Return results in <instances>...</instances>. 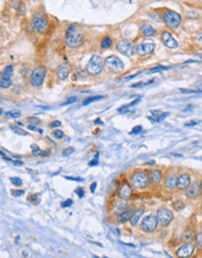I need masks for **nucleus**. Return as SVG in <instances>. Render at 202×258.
<instances>
[{"instance_id":"5701e85b","label":"nucleus","mask_w":202,"mask_h":258,"mask_svg":"<svg viewBox=\"0 0 202 258\" xmlns=\"http://www.w3.org/2000/svg\"><path fill=\"white\" fill-rule=\"evenodd\" d=\"M182 238L187 242H192V240L195 238V232L193 229H186L182 234Z\"/></svg>"},{"instance_id":"aec40b11","label":"nucleus","mask_w":202,"mask_h":258,"mask_svg":"<svg viewBox=\"0 0 202 258\" xmlns=\"http://www.w3.org/2000/svg\"><path fill=\"white\" fill-rule=\"evenodd\" d=\"M140 32L144 36H153L156 34V29L149 23H143L141 27H140Z\"/></svg>"},{"instance_id":"a19ab883","label":"nucleus","mask_w":202,"mask_h":258,"mask_svg":"<svg viewBox=\"0 0 202 258\" xmlns=\"http://www.w3.org/2000/svg\"><path fill=\"white\" fill-rule=\"evenodd\" d=\"M71 204H73V201H71V199H67V201H64V202L61 203V206H62V208H68V206H70Z\"/></svg>"},{"instance_id":"3c124183","label":"nucleus","mask_w":202,"mask_h":258,"mask_svg":"<svg viewBox=\"0 0 202 258\" xmlns=\"http://www.w3.org/2000/svg\"><path fill=\"white\" fill-rule=\"evenodd\" d=\"M74 101H76V98H71V99L68 100V101H67V102H65L64 105H68V103H71V102H74Z\"/></svg>"},{"instance_id":"49530a36","label":"nucleus","mask_w":202,"mask_h":258,"mask_svg":"<svg viewBox=\"0 0 202 258\" xmlns=\"http://www.w3.org/2000/svg\"><path fill=\"white\" fill-rule=\"evenodd\" d=\"M49 126H50V128H56V127H60V126H61V122H60V121H54V122H52Z\"/></svg>"},{"instance_id":"ea45409f","label":"nucleus","mask_w":202,"mask_h":258,"mask_svg":"<svg viewBox=\"0 0 202 258\" xmlns=\"http://www.w3.org/2000/svg\"><path fill=\"white\" fill-rule=\"evenodd\" d=\"M27 121L30 122V123H33L34 126H36V124H39V123H40V120H39V119H36V117H28V119H27Z\"/></svg>"},{"instance_id":"393cba45","label":"nucleus","mask_w":202,"mask_h":258,"mask_svg":"<svg viewBox=\"0 0 202 258\" xmlns=\"http://www.w3.org/2000/svg\"><path fill=\"white\" fill-rule=\"evenodd\" d=\"M132 214H133L132 211H124L121 216H119L118 221H119L121 223H126L127 221H130V218H131V216H132Z\"/></svg>"},{"instance_id":"7c9ffc66","label":"nucleus","mask_w":202,"mask_h":258,"mask_svg":"<svg viewBox=\"0 0 202 258\" xmlns=\"http://www.w3.org/2000/svg\"><path fill=\"white\" fill-rule=\"evenodd\" d=\"M32 152H33L34 156H41V155H42V150H41L36 144H33V146H32Z\"/></svg>"},{"instance_id":"f704fd0d","label":"nucleus","mask_w":202,"mask_h":258,"mask_svg":"<svg viewBox=\"0 0 202 258\" xmlns=\"http://www.w3.org/2000/svg\"><path fill=\"white\" fill-rule=\"evenodd\" d=\"M11 129L15 133V134H19V135H27V133L26 131H23L22 129L18 128V127H15V126H11Z\"/></svg>"},{"instance_id":"a211bd4d","label":"nucleus","mask_w":202,"mask_h":258,"mask_svg":"<svg viewBox=\"0 0 202 258\" xmlns=\"http://www.w3.org/2000/svg\"><path fill=\"white\" fill-rule=\"evenodd\" d=\"M191 184V176L188 174H181V175L178 177V184H176V188L180 189V190H184L186 188Z\"/></svg>"},{"instance_id":"58836bf2","label":"nucleus","mask_w":202,"mask_h":258,"mask_svg":"<svg viewBox=\"0 0 202 258\" xmlns=\"http://www.w3.org/2000/svg\"><path fill=\"white\" fill-rule=\"evenodd\" d=\"M98 157H99V154H96V156L93 157V161H91V162H89V165H90V167L97 165V164H98Z\"/></svg>"},{"instance_id":"2f4dec72","label":"nucleus","mask_w":202,"mask_h":258,"mask_svg":"<svg viewBox=\"0 0 202 258\" xmlns=\"http://www.w3.org/2000/svg\"><path fill=\"white\" fill-rule=\"evenodd\" d=\"M29 201L33 202L34 204H38L40 202V195L39 194H35V195H30L29 196Z\"/></svg>"},{"instance_id":"f257e3e1","label":"nucleus","mask_w":202,"mask_h":258,"mask_svg":"<svg viewBox=\"0 0 202 258\" xmlns=\"http://www.w3.org/2000/svg\"><path fill=\"white\" fill-rule=\"evenodd\" d=\"M83 40H84V36L81 32L76 28L75 26H70L67 31V34H65V45H67V47H70V48L80 47L83 44Z\"/></svg>"},{"instance_id":"2eb2a0df","label":"nucleus","mask_w":202,"mask_h":258,"mask_svg":"<svg viewBox=\"0 0 202 258\" xmlns=\"http://www.w3.org/2000/svg\"><path fill=\"white\" fill-rule=\"evenodd\" d=\"M200 185L199 183H193V184H189L188 187L186 188V196L189 197V198H196L200 195Z\"/></svg>"},{"instance_id":"6e6d98bb","label":"nucleus","mask_w":202,"mask_h":258,"mask_svg":"<svg viewBox=\"0 0 202 258\" xmlns=\"http://www.w3.org/2000/svg\"><path fill=\"white\" fill-rule=\"evenodd\" d=\"M95 123H102V122H101V120H96V121H95Z\"/></svg>"},{"instance_id":"8fccbe9b","label":"nucleus","mask_w":202,"mask_h":258,"mask_svg":"<svg viewBox=\"0 0 202 258\" xmlns=\"http://www.w3.org/2000/svg\"><path fill=\"white\" fill-rule=\"evenodd\" d=\"M13 163H14V165H22L23 162H22V161H14Z\"/></svg>"},{"instance_id":"5fc2aeb1","label":"nucleus","mask_w":202,"mask_h":258,"mask_svg":"<svg viewBox=\"0 0 202 258\" xmlns=\"http://www.w3.org/2000/svg\"><path fill=\"white\" fill-rule=\"evenodd\" d=\"M146 165H150V164H154V161H151V162H147V163H145Z\"/></svg>"},{"instance_id":"f8f14e48","label":"nucleus","mask_w":202,"mask_h":258,"mask_svg":"<svg viewBox=\"0 0 202 258\" xmlns=\"http://www.w3.org/2000/svg\"><path fill=\"white\" fill-rule=\"evenodd\" d=\"M194 250H195V245L193 244V242H188L176 250V256L178 257H189L193 255Z\"/></svg>"},{"instance_id":"cd10ccee","label":"nucleus","mask_w":202,"mask_h":258,"mask_svg":"<svg viewBox=\"0 0 202 258\" xmlns=\"http://www.w3.org/2000/svg\"><path fill=\"white\" fill-rule=\"evenodd\" d=\"M102 99H103V96H91V98H88V99L84 100V101H83V105L87 106V105H89V103L93 102V101H98V100H102Z\"/></svg>"},{"instance_id":"412c9836","label":"nucleus","mask_w":202,"mask_h":258,"mask_svg":"<svg viewBox=\"0 0 202 258\" xmlns=\"http://www.w3.org/2000/svg\"><path fill=\"white\" fill-rule=\"evenodd\" d=\"M149 177H150V181L153 184H158L159 182L161 181L162 174L161 171H159V170H151L150 174H149Z\"/></svg>"},{"instance_id":"b1692460","label":"nucleus","mask_w":202,"mask_h":258,"mask_svg":"<svg viewBox=\"0 0 202 258\" xmlns=\"http://www.w3.org/2000/svg\"><path fill=\"white\" fill-rule=\"evenodd\" d=\"M151 113H152V115L154 116V120H153L154 122H160L161 120H164V119L168 115L167 113H165V114H164V113H161V111H158V110H151Z\"/></svg>"},{"instance_id":"c03bdc74","label":"nucleus","mask_w":202,"mask_h":258,"mask_svg":"<svg viewBox=\"0 0 202 258\" xmlns=\"http://www.w3.org/2000/svg\"><path fill=\"white\" fill-rule=\"evenodd\" d=\"M74 152V148H68V149H65L63 152V156H68V155H70V154H73Z\"/></svg>"},{"instance_id":"09e8293b","label":"nucleus","mask_w":202,"mask_h":258,"mask_svg":"<svg viewBox=\"0 0 202 258\" xmlns=\"http://www.w3.org/2000/svg\"><path fill=\"white\" fill-rule=\"evenodd\" d=\"M95 189H96V182H93V184H91V187H90V190H91V191H95Z\"/></svg>"},{"instance_id":"4468645a","label":"nucleus","mask_w":202,"mask_h":258,"mask_svg":"<svg viewBox=\"0 0 202 258\" xmlns=\"http://www.w3.org/2000/svg\"><path fill=\"white\" fill-rule=\"evenodd\" d=\"M154 47L156 45L151 41H144L141 42L138 46V49H137V53L140 54V55H149L151 53L154 51Z\"/></svg>"},{"instance_id":"13d9d810","label":"nucleus","mask_w":202,"mask_h":258,"mask_svg":"<svg viewBox=\"0 0 202 258\" xmlns=\"http://www.w3.org/2000/svg\"><path fill=\"white\" fill-rule=\"evenodd\" d=\"M156 1H160V0H156Z\"/></svg>"},{"instance_id":"de8ad7c7","label":"nucleus","mask_w":202,"mask_h":258,"mask_svg":"<svg viewBox=\"0 0 202 258\" xmlns=\"http://www.w3.org/2000/svg\"><path fill=\"white\" fill-rule=\"evenodd\" d=\"M75 193L80 196V197H83V195H84V191H83V189L82 188H80V189H76Z\"/></svg>"},{"instance_id":"1a4fd4ad","label":"nucleus","mask_w":202,"mask_h":258,"mask_svg":"<svg viewBox=\"0 0 202 258\" xmlns=\"http://www.w3.org/2000/svg\"><path fill=\"white\" fill-rule=\"evenodd\" d=\"M156 218H158V222L161 227H166L169 223L172 222L173 219V214L172 211L167 210V209H159L156 212Z\"/></svg>"},{"instance_id":"4be33fe9","label":"nucleus","mask_w":202,"mask_h":258,"mask_svg":"<svg viewBox=\"0 0 202 258\" xmlns=\"http://www.w3.org/2000/svg\"><path fill=\"white\" fill-rule=\"evenodd\" d=\"M143 214H144V209H138V210H136L133 212L131 218H130V222H131V225H132V227H136V225H137V223H138V221L140 219V217L143 216Z\"/></svg>"},{"instance_id":"f3484780","label":"nucleus","mask_w":202,"mask_h":258,"mask_svg":"<svg viewBox=\"0 0 202 258\" xmlns=\"http://www.w3.org/2000/svg\"><path fill=\"white\" fill-rule=\"evenodd\" d=\"M70 73V66L68 64H62L58 66L57 70H56V76L60 80H64L67 79Z\"/></svg>"},{"instance_id":"37998d69","label":"nucleus","mask_w":202,"mask_h":258,"mask_svg":"<svg viewBox=\"0 0 202 258\" xmlns=\"http://www.w3.org/2000/svg\"><path fill=\"white\" fill-rule=\"evenodd\" d=\"M64 178H67V180H69V181H77V182L83 181V178H81V177H69V176H65Z\"/></svg>"},{"instance_id":"603ef678","label":"nucleus","mask_w":202,"mask_h":258,"mask_svg":"<svg viewBox=\"0 0 202 258\" xmlns=\"http://www.w3.org/2000/svg\"><path fill=\"white\" fill-rule=\"evenodd\" d=\"M1 157L4 158V160H5V161H11V160H10V158L7 157V156H5V154H4V152H1Z\"/></svg>"},{"instance_id":"a878e982","label":"nucleus","mask_w":202,"mask_h":258,"mask_svg":"<svg viewBox=\"0 0 202 258\" xmlns=\"http://www.w3.org/2000/svg\"><path fill=\"white\" fill-rule=\"evenodd\" d=\"M101 46H102V48H110V47L112 46V40H111V38H110V36H105V38H103V40L101 42Z\"/></svg>"},{"instance_id":"4d7b16f0","label":"nucleus","mask_w":202,"mask_h":258,"mask_svg":"<svg viewBox=\"0 0 202 258\" xmlns=\"http://www.w3.org/2000/svg\"><path fill=\"white\" fill-rule=\"evenodd\" d=\"M200 189L202 190V181H201V183H200Z\"/></svg>"},{"instance_id":"bf43d9fd","label":"nucleus","mask_w":202,"mask_h":258,"mask_svg":"<svg viewBox=\"0 0 202 258\" xmlns=\"http://www.w3.org/2000/svg\"><path fill=\"white\" fill-rule=\"evenodd\" d=\"M201 209H202V206H201Z\"/></svg>"},{"instance_id":"f03ea898","label":"nucleus","mask_w":202,"mask_h":258,"mask_svg":"<svg viewBox=\"0 0 202 258\" xmlns=\"http://www.w3.org/2000/svg\"><path fill=\"white\" fill-rule=\"evenodd\" d=\"M130 181H131V184H132L133 188L141 190V189H145L149 185L150 177L144 171H136V173H133L131 175Z\"/></svg>"},{"instance_id":"39448f33","label":"nucleus","mask_w":202,"mask_h":258,"mask_svg":"<svg viewBox=\"0 0 202 258\" xmlns=\"http://www.w3.org/2000/svg\"><path fill=\"white\" fill-rule=\"evenodd\" d=\"M117 49H118V52L121 53L123 55L133 56V55L137 53L138 47L136 46L131 40H129V39H123V40H121L118 42Z\"/></svg>"},{"instance_id":"72a5a7b5","label":"nucleus","mask_w":202,"mask_h":258,"mask_svg":"<svg viewBox=\"0 0 202 258\" xmlns=\"http://www.w3.org/2000/svg\"><path fill=\"white\" fill-rule=\"evenodd\" d=\"M153 82H154V80H150V81H146V82H138V83H134V85H132L131 87L138 88V87H141V86H147V85H150V83H153Z\"/></svg>"},{"instance_id":"0eeeda50","label":"nucleus","mask_w":202,"mask_h":258,"mask_svg":"<svg viewBox=\"0 0 202 258\" xmlns=\"http://www.w3.org/2000/svg\"><path fill=\"white\" fill-rule=\"evenodd\" d=\"M45 77H46V68L43 66H39L30 74V85L35 88L40 87L45 81Z\"/></svg>"},{"instance_id":"bb28decb","label":"nucleus","mask_w":202,"mask_h":258,"mask_svg":"<svg viewBox=\"0 0 202 258\" xmlns=\"http://www.w3.org/2000/svg\"><path fill=\"white\" fill-rule=\"evenodd\" d=\"M6 116L13 117V119H18V117L21 116V111L18 110V109H15V110H11V111H8V113H6Z\"/></svg>"},{"instance_id":"dca6fc26","label":"nucleus","mask_w":202,"mask_h":258,"mask_svg":"<svg viewBox=\"0 0 202 258\" xmlns=\"http://www.w3.org/2000/svg\"><path fill=\"white\" fill-rule=\"evenodd\" d=\"M118 196L121 199H127L132 196V188L130 187V184L123 183L119 189H118Z\"/></svg>"},{"instance_id":"c85d7f7f","label":"nucleus","mask_w":202,"mask_h":258,"mask_svg":"<svg viewBox=\"0 0 202 258\" xmlns=\"http://www.w3.org/2000/svg\"><path fill=\"white\" fill-rule=\"evenodd\" d=\"M171 67H165V66H158V67H153V68H151V69H149L147 72L149 73H156V72H161V70H166V69H169Z\"/></svg>"},{"instance_id":"e433bc0d","label":"nucleus","mask_w":202,"mask_h":258,"mask_svg":"<svg viewBox=\"0 0 202 258\" xmlns=\"http://www.w3.org/2000/svg\"><path fill=\"white\" fill-rule=\"evenodd\" d=\"M195 240H196V244L199 248H202V232H199V234L195 236Z\"/></svg>"},{"instance_id":"c9c22d12","label":"nucleus","mask_w":202,"mask_h":258,"mask_svg":"<svg viewBox=\"0 0 202 258\" xmlns=\"http://www.w3.org/2000/svg\"><path fill=\"white\" fill-rule=\"evenodd\" d=\"M11 182L13 183V184H14V185H17V187H20V185L22 184V181H21L19 177H12Z\"/></svg>"},{"instance_id":"4c0bfd02","label":"nucleus","mask_w":202,"mask_h":258,"mask_svg":"<svg viewBox=\"0 0 202 258\" xmlns=\"http://www.w3.org/2000/svg\"><path fill=\"white\" fill-rule=\"evenodd\" d=\"M11 194L14 196V197H20L25 194V190H12Z\"/></svg>"},{"instance_id":"473e14b6","label":"nucleus","mask_w":202,"mask_h":258,"mask_svg":"<svg viewBox=\"0 0 202 258\" xmlns=\"http://www.w3.org/2000/svg\"><path fill=\"white\" fill-rule=\"evenodd\" d=\"M53 135H54V137H56V139H58V140H61V139H63V131L62 130H60V129H56V130H54L53 131Z\"/></svg>"},{"instance_id":"9b49d317","label":"nucleus","mask_w":202,"mask_h":258,"mask_svg":"<svg viewBox=\"0 0 202 258\" xmlns=\"http://www.w3.org/2000/svg\"><path fill=\"white\" fill-rule=\"evenodd\" d=\"M161 40L164 42V45L167 48H169V49H176L178 46H179L178 41L175 40L173 35L171 34L169 32H167V31H165V32L161 33Z\"/></svg>"},{"instance_id":"864d4df0","label":"nucleus","mask_w":202,"mask_h":258,"mask_svg":"<svg viewBox=\"0 0 202 258\" xmlns=\"http://www.w3.org/2000/svg\"><path fill=\"white\" fill-rule=\"evenodd\" d=\"M196 90L199 92V93H202V85H199V86H197Z\"/></svg>"},{"instance_id":"c756f323","label":"nucleus","mask_w":202,"mask_h":258,"mask_svg":"<svg viewBox=\"0 0 202 258\" xmlns=\"http://www.w3.org/2000/svg\"><path fill=\"white\" fill-rule=\"evenodd\" d=\"M173 206L174 209L176 211H180L181 209H184V206H185V203L182 202V201H174L173 202Z\"/></svg>"},{"instance_id":"6ab92c4d","label":"nucleus","mask_w":202,"mask_h":258,"mask_svg":"<svg viewBox=\"0 0 202 258\" xmlns=\"http://www.w3.org/2000/svg\"><path fill=\"white\" fill-rule=\"evenodd\" d=\"M178 184V177H175L174 174H171L169 176H167V178L165 180V187L169 189V190H173L176 188Z\"/></svg>"},{"instance_id":"423d86ee","label":"nucleus","mask_w":202,"mask_h":258,"mask_svg":"<svg viewBox=\"0 0 202 258\" xmlns=\"http://www.w3.org/2000/svg\"><path fill=\"white\" fill-rule=\"evenodd\" d=\"M164 23H166L167 27L175 29L178 28L180 26V23H181V17H180L179 13L167 10L164 13Z\"/></svg>"},{"instance_id":"ddd939ff","label":"nucleus","mask_w":202,"mask_h":258,"mask_svg":"<svg viewBox=\"0 0 202 258\" xmlns=\"http://www.w3.org/2000/svg\"><path fill=\"white\" fill-rule=\"evenodd\" d=\"M33 26L38 32H46L48 29V21L45 17L35 15L33 19Z\"/></svg>"},{"instance_id":"79ce46f5","label":"nucleus","mask_w":202,"mask_h":258,"mask_svg":"<svg viewBox=\"0 0 202 258\" xmlns=\"http://www.w3.org/2000/svg\"><path fill=\"white\" fill-rule=\"evenodd\" d=\"M141 130H143V128H141V126H137V127H134V128L132 129L131 134H138V133H140Z\"/></svg>"},{"instance_id":"20e7f679","label":"nucleus","mask_w":202,"mask_h":258,"mask_svg":"<svg viewBox=\"0 0 202 258\" xmlns=\"http://www.w3.org/2000/svg\"><path fill=\"white\" fill-rule=\"evenodd\" d=\"M103 60L99 55H93L91 56V59L89 60V62L87 64V72L90 75H98L101 74V72L103 69Z\"/></svg>"},{"instance_id":"6e6552de","label":"nucleus","mask_w":202,"mask_h":258,"mask_svg":"<svg viewBox=\"0 0 202 258\" xmlns=\"http://www.w3.org/2000/svg\"><path fill=\"white\" fill-rule=\"evenodd\" d=\"M158 224H159V222H158L156 216L149 215L141 221V229L146 232H153L158 228Z\"/></svg>"},{"instance_id":"9d476101","label":"nucleus","mask_w":202,"mask_h":258,"mask_svg":"<svg viewBox=\"0 0 202 258\" xmlns=\"http://www.w3.org/2000/svg\"><path fill=\"white\" fill-rule=\"evenodd\" d=\"M12 74H13V66L10 64L7 66L0 77V87L1 88H10L12 86Z\"/></svg>"},{"instance_id":"a18cd8bd","label":"nucleus","mask_w":202,"mask_h":258,"mask_svg":"<svg viewBox=\"0 0 202 258\" xmlns=\"http://www.w3.org/2000/svg\"><path fill=\"white\" fill-rule=\"evenodd\" d=\"M200 123V121H196V120H194V121H189L188 123H186L185 126L186 127H191V126H195V124H199Z\"/></svg>"},{"instance_id":"7ed1b4c3","label":"nucleus","mask_w":202,"mask_h":258,"mask_svg":"<svg viewBox=\"0 0 202 258\" xmlns=\"http://www.w3.org/2000/svg\"><path fill=\"white\" fill-rule=\"evenodd\" d=\"M104 67L111 73H121L124 69V64L119 58L115 55H110L104 60Z\"/></svg>"}]
</instances>
